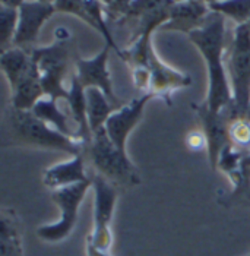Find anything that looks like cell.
<instances>
[{"label": "cell", "instance_id": "6da1fadb", "mask_svg": "<svg viewBox=\"0 0 250 256\" xmlns=\"http://www.w3.org/2000/svg\"><path fill=\"white\" fill-rule=\"evenodd\" d=\"M205 60L208 74V92L205 104L214 110L221 112L231 107V94L228 72L224 64L226 47V18L211 12L205 24L188 34Z\"/></svg>", "mask_w": 250, "mask_h": 256}, {"label": "cell", "instance_id": "7a4b0ae2", "mask_svg": "<svg viewBox=\"0 0 250 256\" xmlns=\"http://www.w3.org/2000/svg\"><path fill=\"white\" fill-rule=\"evenodd\" d=\"M6 123L14 145L58 151L72 157L85 152V146L79 139L68 136L48 126L31 110H16L10 107L6 114Z\"/></svg>", "mask_w": 250, "mask_h": 256}, {"label": "cell", "instance_id": "3957f363", "mask_svg": "<svg viewBox=\"0 0 250 256\" xmlns=\"http://www.w3.org/2000/svg\"><path fill=\"white\" fill-rule=\"evenodd\" d=\"M85 154H88L91 160L96 174L107 178L117 188H135L140 184L139 170L129 158L128 151L117 148L104 128L92 135V140L85 150Z\"/></svg>", "mask_w": 250, "mask_h": 256}, {"label": "cell", "instance_id": "277c9868", "mask_svg": "<svg viewBox=\"0 0 250 256\" xmlns=\"http://www.w3.org/2000/svg\"><path fill=\"white\" fill-rule=\"evenodd\" d=\"M232 104L231 118H248L250 110V24L237 25L227 63Z\"/></svg>", "mask_w": 250, "mask_h": 256}, {"label": "cell", "instance_id": "5b68a950", "mask_svg": "<svg viewBox=\"0 0 250 256\" xmlns=\"http://www.w3.org/2000/svg\"><path fill=\"white\" fill-rule=\"evenodd\" d=\"M92 188V178L86 182L52 190V199L60 208L58 221L44 224L37 228V236L46 243H60L70 236L76 227L79 208Z\"/></svg>", "mask_w": 250, "mask_h": 256}, {"label": "cell", "instance_id": "8992f818", "mask_svg": "<svg viewBox=\"0 0 250 256\" xmlns=\"http://www.w3.org/2000/svg\"><path fill=\"white\" fill-rule=\"evenodd\" d=\"M31 58L38 69L46 97L66 100L69 88L64 86V76L70 59L68 41L56 40V42L48 47L34 48L31 52Z\"/></svg>", "mask_w": 250, "mask_h": 256}, {"label": "cell", "instance_id": "52a82bcc", "mask_svg": "<svg viewBox=\"0 0 250 256\" xmlns=\"http://www.w3.org/2000/svg\"><path fill=\"white\" fill-rule=\"evenodd\" d=\"M94 189V216H92V232L86 236L96 248L110 250L113 244L112 222L114 217L116 205L118 199L117 186L100 174L92 178Z\"/></svg>", "mask_w": 250, "mask_h": 256}, {"label": "cell", "instance_id": "ba28073f", "mask_svg": "<svg viewBox=\"0 0 250 256\" xmlns=\"http://www.w3.org/2000/svg\"><path fill=\"white\" fill-rule=\"evenodd\" d=\"M194 112L200 120L202 134L206 140V151L210 166L215 170L218 158L222 150L231 144L228 136V124H230L231 114L228 108L221 112H214L205 102L194 106Z\"/></svg>", "mask_w": 250, "mask_h": 256}, {"label": "cell", "instance_id": "9c48e42d", "mask_svg": "<svg viewBox=\"0 0 250 256\" xmlns=\"http://www.w3.org/2000/svg\"><path fill=\"white\" fill-rule=\"evenodd\" d=\"M110 47L106 44L102 50L91 59H78L76 60V74L75 76L80 82V85L88 88L100 90L107 98L112 101L114 107H122L123 101L116 96L113 82L108 70V58H110Z\"/></svg>", "mask_w": 250, "mask_h": 256}, {"label": "cell", "instance_id": "30bf717a", "mask_svg": "<svg viewBox=\"0 0 250 256\" xmlns=\"http://www.w3.org/2000/svg\"><path fill=\"white\" fill-rule=\"evenodd\" d=\"M152 97H154L152 94L145 92L144 96L118 107L106 122L104 129L108 138L122 151H128V139L135 130L136 126L140 123L145 113V107Z\"/></svg>", "mask_w": 250, "mask_h": 256}, {"label": "cell", "instance_id": "8fae6325", "mask_svg": "<svg viewBox=\"0 0 250 256\" xmlns=\"http://www.w3.org/2000/svg\"><path fill=\"white\" fill-rule=\"evenodd\" d=\"M56 12L53 3H42V2H24L18 9V30L14 40V47L24 48L25 46L32 44L38 38L40 31L42 25L50 20Z\"/></svg>", "mask_w": 250, "mask_h": 256}, {"label": "cell", "instance_id": "7c38bea8", "mask_svg": "<svg viewBox=\"0 0 250 256\" xmlns=\"http://www.w3.org/2000/svg\"><path fill=\"white\" fill-rule=\"evenodd\" d=\"M210 14L211 9L204 0H188L174 3L170 9V18L161 26V30L189 34L200 28L210 16Z\"/></svg>", "mask_w": 250, "mask_h": 256}, {"label": "cell", "instance_id": "4fadbf2b", "mask_svg": "<svg viewBox=\"0 0 250 256\" xmlns=\"http://www.w3.org/2000/svg\"><path fill=\"white\" fill-rule=\"evenodd\" d=\"M148 70H150V91L148 92L152 94L154 97L168 98L172 91L189 86L192 84V79L188 75L177 72L172 68H168L167 64H164L156 58L154 50L150 56Z\"/></svg>", "mask_w": 250, "mask_h": 256}, {"label": "cell", "instance_id": "5bb4252c", "mask_svg": "<svg viewBox=\"0 0 250 256\" xmlns=\"http://www.w3.org/2000/svg\"><path fill=\"white\" fill-rule=\"evenodd\" d=\"M90 178L85 167V152H82L48 167L42 174V183L50 190H56L86 182Z\"/></svg>", "mask_w": 250, "mask_h": 256}, {"label": "cell", "instance_id": "9a60e30c", "mask_svg": "<svg viewBox=\"0 0 250 256\" xmlns=\"http://www.w3.org/2000/svg\"><path fill=\"white\" fill-rule=\"evenodd\" d=\"M64 101L69 106L70 118L75 122V126H76L75 134L86 150L92 140V130L90 128L88 112H86V90L80 85V82L78 80L75 75L70 79L69 92H68V97Z\"/></svg>", "mask_w": 250, "mask_h": 256}, {"label": "cell", "instance_id": "2e32d148", "mask_svg": "<svg viewBox=\"0 0 250 256\" xmlns=\"http://www.w3.org/2000/svg\"><path fill=\"white\" fill-rule=\"evenodd\" d=\"M10 91H12L10 107H14L16 110H32V107L38 102L40 100L46 97L36 63H34V68L31 69V72L20 79Z\"/></svg>", "mask_w": 250, "mask_h": 256}, {"label": "cell", "instance_id": "e0dca14e", "mask_svg": "<svg viewBox=\"0 0 250 256\" xmlns=\"http://www.w3.org/2000/svg\"><path fill=\"white\" fill-rule=\"evenodd\" d=\"M0 66L12 90L20 79L31 72V69L34 68V62L31 58V53L25 52L20 47H10L2 52Z\"/></svg>", "mask_w": 250, "mask_h": 256}, {"label": "cell", "instance_id": "ac0fdd59", "mask_svg": "<svg viewBox=\"0 0 250 256\" xmlns=\"http://www.w3.org/2000/svg\"><path fill=\"white\" fill-rule=\"evenodd\" d=\"M58 100L50 98V97H44L41 98L32 107V113L40 118L42 120L44 123H47L48 126L54 128L56 130L68 135V136H72V138H76V134L70 128V122H69V118L63 113V110L58 107Z\"/></svg>", "mask_w": 250, "mask_h": 256}, {"label": "cell", "instance_id": "d6986e66", "mask_svg": "<svg viewBox=\"0 0 250 256\" xmlns=\"http://www.w3.org/2000/svg\"><path fill=\"white\" fill-rule=\"evenodd\" d=\"M0 256H24L18 220L14 211L3 210L0 220Z\"/></svg>", "mask_w": 250, "mask_h": 256}, {"label": "cell", "instance_id": "ffe728a7", "mask_svg": "<svg viewBox=\"0 0 250 256\" xmlns=\"http://www.w3.org/2000/svg\"><path fill=\"white\" fill-rule=\"evenodd\" d=\"M114 110H117V107H114L112 101L100 90L96 88L86 90V112H88V122L92 135L106 126V122L113 114Z\"/></svg>", "mask_w": 250, "mask_h": 256}, {"label": "cell", "instance_id": "44dd1931", "mask_svg": "<svg viewBox=\"0 0 250 256\" xmlns=\"http://www.w3.org/2000/svg\"><path fill=\"white\" fill-rule=\"evenodd\" d=\"M208 6L211 12L234 20L237 25L250 24V0H216Z\"/></svg>", "mask_w": 250, "mask_h": 256}, {"label": "cell", "instance_id": "7402d4cb", "mask_svg": "<svg viewBox=\"0 0 250 256\" xmlns=\"http://www.w3.org/2000/svg\"><path fill=\"white\" fill-rule=\"evenodd\" d=\"M18 9L0 6V47L2 52L14 47V40L18 30Z\"/></svg>", "mask_w": 250, "mask_h": 256}, {"label": "cell", "instance_id": "603a6c76", "mask_svg": "<svg viewBox=\"0 0 250 256\" xmlns=\"http://www.w3.org/2000/svg\"><path fill=\"white\" fill-rule=\"evenodd\" d=\"M228 136L231 145L243 151H250V118H231L228 124Z\"/></svg>", "mask_w": 250, "mask_h": 256}, {"label": "cell", "instance_id": "cb8c5ba5", "mask_svg": "<svg viewBox=\"0 0 250 256\" xmlns=\"http://www.w3.org/2000/svg\"><path fill=\"white\" fill-rule=\"evenodd\" d=\"M173 0H134L128 15L122 20H138L140 16H145L154 12L167 10L173 6Z\"/></svg>", "mask_w": 250, "mask_h": 256}, {"label": "cell", "instance_id": "d4e9b609", "mask_svg": "<svg viewBox=\"0 0 250 256\" xmlns=\"http://www.w3.org/2000/svg\"><path fill=\"white\" fill-rule=\"evenodd\" d=\"M53 4L56 8V12L70 14V15L76 16L80 20H84L85 24H88L92 28V20L90 18L82 0H56Z\"/></svg>", "mask_w": 250, "mask_h": 256}, {"label": "cell", "instance_id": "484cf974", "mask_svg": "<svg viewBox=\"0 0 250 256\" xmlns=\"http://www.w3.org/2000/svg\"><path fill=\"white\" fill-rule=\"evenodd\" d=\"M132 3H134V0H112L106 6V14L113 20H122L128 15Z\"/></svg>", "mask_w": 250, "mask_h": 256}, {"label": "cell", "instance_id": "4316f807", "mask_svg": "<svg viewBox=\"0 0 250 256\" xmlns=\"http://www.w3.org/2000/svg\"><path fill=\"white\" fill-rule=\"evenodd\" d=\"M85 254H86V256H112L110 250L96 248V244H92L90 240L85 242Z\"/></svg>", "mask_w": 250, "mask_h": 256}, {"label": "cell", "instance_id": "83f0119b", "mask_svg": "<svg viewBox=\"0 0 250 256\" xmlns=\"http://www.w3.org/2000/svg\"><path fill=\"white\" fill-rule=\"evenodd\" d=\"M25 0H0L2 6H8V8H15L20 9V6L24 3Z\"/></svg>", "mask_w": 250, "mask_h": 256}, {"label": "cell", "instance_id": "f1b7e54d", "mask_svg": "<svg viewBox=\"0 0 250 256\" xmlns=\"http://www.w3.org/2000/svg\"><path fill=\"white\" fill-rule=\"evenodd\" d=\"M37 2H42V3H54L56 0H37Z\"/></svg>", "mask_w": 250, "mask_h": 256}, {"label": "cell", "instance_id": "f546056e", "mask_svg": "<svg viewBox=\"0 0 250 256\" xmlns=\"http://www.w3.org/2000/svg\"><path fill=\"white\" fill-rule=\"evenodd\" d=\"M101 2H102V3H104V6H107V4H108V3H110V2H112V0H101Z\"/></svg>", "mask_w": 250, "mask_h": 256}, {"label": "cell", "instance_id": "4dcf8cb0", "mask_svg": "<svg viewBox=\"0 0 250 256\" xmlns=\"http://www.w3.org/2000/svg\"><path fill=\"white\" fill-rule=\"evenodd\" d=\"M174 3H180V2H188V0H173Z\"/></svg>", "mask_w": 250, "mask_h": 256}, {"label": "cell", "instance_id": "1f68e13d", "mask_svg": "<svg viewBox=\"0 0 250 256\" xmlns=\"http://www.w3.org/2000/svg\"><path fill=\"white\" fill-rule=\"evenodd\" d=\"M204 2H206V3L210 4V3H212V2H216V0H204Z\"/></svg>", "mask_w": 250, "mask_h": 256}, {"label": "cell", "instance_id": "d6a6232c", "mask_svg": "<svg viewBox=\"0 0 250 256\" xmlns=\"http://www.w3.org/2000/svg\"><path fill=\"white\" fill-rule=\"evenodd\" d=\"M248 118H250V110H249V116H248Z\"/></svg>", "mask_w": 250, "mask_h": 256}, {"label": "cell", "instance_id": "836d02e7", "mask_svg": "<svg viewBox=\"0 0 250 256\" xmlns=\"http://www.w3.org/2000/svg\"><path fill=\"white\" fill-rule=\"evenodd\" d=\"M249 205H250V202H249Z\"/></svg>", "mask_w": 250, "mask_h": 256}, {"label": "cell", "instance_id": "e575fe53", "mask_svg": "<svg viewBox=\"0 0 250 256\" xmlns=\"http://www.w3.org/2000/svg\"><path fill=\"white\" fill-rule=\"evenodd\" d=\"M249 256H250V254H249Z\"/></svg>", "mask_w": 250, "mask_h": 256}, {"label": "cell", "instance_id": "d590c367", "mask_svg": "<svg viewBox=\"0 0 250 256\" xmlns=\"http://www.w3.org/2000/svg\"><path fill=\"white\" fill-rule=\"evenodd\" d=\"M248 256H249V255H248Z\"/></svg>", "mask_w": 250, "mask_h": 256}]
</instances>
